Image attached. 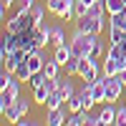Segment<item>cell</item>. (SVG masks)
<instances>
[{
	"label": "cell",
	"instance_id": "5",
	"mask_svg": "<svg viewBox=\"0 0 126 126\" xmlns=\"http://www.w3.org/2000/svg\"><path fill=\"white\" fill-rule=\"evenodd\" d=\"M124 91H126V86H124V81L119 76H106V101L109 103L119 101Z\"/></svg>",
	"mask_w": 126,
	"mask_h": 126
},
{
	"label": "cell",
	"instance_id": "24",
	"mask_svg": "<svg viewBox=\"0 0 126 126\" xmlns=\"http://www.w3.org/2000/svg\"><path fill=\"white\" fill-rule=\"evenodd\" d=\"M98 124H101V116H91V113L86 116V126H98Z\"/></svg>",
	"mask_w": 126,
	"mask_h": 126
},
{
	"label": "cell",
	"instance_id": "10",
	"mask_svg": "<svg viewBox=\"0 0 126 126\" xmlns=\"http://www.w3.org/2000/svg\"><path fill=\"white\" fill-rule=\"evenodd\" d=\"M50 46H66V30H63L61 25H53L50 28Z\"/></svg>",
	"mask_w": 126,
	"mask_h": 126
},
{
	"label": "cell",
	"instance_id": "20",
	"mask_svg": "<svg viewBox=\"0 0 126 126\" xmlns=\"http://www.w3.org/2000/svg\"><path fill=\"white\" fill-rule=\"evenodd\" d=\"M103 56H106V46H103V40H101V38H96V46H93V50H91V58L101 61Z\"/></svg>",
	"mask_w": 126,
	"mask_h": 126
},
{
	"label": "cell",
	"instance_id": "9",
	"mask_svg": "<svg viewBox=\"0 0 126 126\" xmlns=\"http://www.w3.org/2000/svg\"><path fill=\"white\" fill-rule=\"evenodd\" d=\"M98 116H101V124H103V126H111V124H116V109H113L111 103L106 101V106L101 109Z\"/></svg>",
	"mask_w": 126,
	"mask_h": 126
},
{
	"label": "cell",
	"instance_id": "27",
	"mask_svg": "<svg viewBox=\"0 0 126 126\" xmlns=\"http://www.w3.org/2000/svg\"><path fill=\"white\" fill-rule=\"evenodd\" d=\"M124 93H126V91H124Z\"/></svg>",
	"mask_w": 126,
	"mask_h": 126
},
{
	"label": "cell",
	"instance_id": "6",
	"mask_svg": "<svg viewBox=\"0 0 126 126\" xmlns=\"http://www.w3.org/2000/svg\"><path fill=\"white\" fill-rule=\"evenodd\" d=\"M68 109V106H66ZM66 109H53V111H48V119H46V124L48 126H61V124H66V119H68V113H66Z\"/></svg>",
	"mask_w": 126,
	"mask_h": 126
},
{
	"label": "cell",
	"instance_id": "3",
	"mask_svg": "<svg viewBox=\"0 0 126 126\" xmlns=\"http://www.w3.org/2000/svg\"><path fill=\"white\" fill-rule=\"evenodd\" d=\"M28 111H30V103L23 101V98H18V101H13V103H10V106L3 111V121H8V124H18L23 116H28Z\"/></svg>",
	"mask_w": 126,
	"mask_h": 126
},
{
	"label": "cell",
	"instance_id": "16",
	"mask_svg": "<svg viewBox=\"0 0 126 126\" xmlns=\"http://www.w3.org/2000/svg\"><path fill=\"white\" fill-rule=\"evenodd\" d=\"M58 68H61V63H58L56 58L46 61V66H43V73H46V78H56V76H58Z\"/></svg>",
	"mask_w": 126,
	"mask_h": 126
},
{
	"label": "cell",
	"instance_id": "26",
	"mask_svg": "<svg viewBox=\"0 0 126 126\" xmlns=\"http://www.w3.org/2000/svg\"><path fill=\"white\" fill-rule=\"evenodd\" d=\"M119 78H121V81H124V86H126V68H124V71H121V73H119Z\"/></svg>",
	"mask_w": 126,
	"mask_h": 126
},
{
	"label": "cell",
	"instance_id": "17",
	"mask_svg": "<svg viewBox=\"0 0 126 126\" xmlns=\"http://www.w3.org/2000/svg\"><path fill=\"white\" fill-rule=\"evenodd\" d=\"M48 88H46V83L43 86H38V88H33V101L35 103H40V106H46V101H48Z\"/></svg>",
	"mask_w": 126,
	"mask_h": 126
},
{
	"label": "cell",
	"instance_id": "11",
	"mask_svg": "<svg viewBox=\"0 0 126 126\" xmlns=\"http://www.w3.org/2000/svg\"><path fill=\"white\" fill-rule=\"evenodd\" d=\"M103 5H106L109 15H119V13L126 10V0H103Z\"/></svg>",
	"mask_w": 126,
	"mask_h": 126
},
{
	"label": "cell",
	"instance_id": "1",
	"mask_svg": "<svg viewBox=\"0 0 126 126\" xmlns=\"http://www.w3.org/2000/svg\"><path fill=\"white\" fill-rule=\"evenodd\" d=\"M96 33H81V30H76L71 38V50H73V56H91V50L93 46H96Z\"/></svg>",
	"mask_w": 126,
	"mask_h": 126
},
{
	"label": "cell",
	"instance_id": "15",
	"mask_svg": "<svg viewBox=\"0 0 126 126\" xmlns=\"http://www.w3.org/2000/svg\"><path fill=\"white\" fill-rule=\"evenodd\" d=\"M78 68H81V56H73L66 66H63V71H66V76H78Z\"/></svg>",
	"mask_w": 126,
	"mask_h": 126
},
{
	"label": "cell",
	"instance_id": "21",
	"mask_svg": "<svg viewBox=\"0 0 126 126\" xmlns=\"http://www.w3.org/2000/svg\"><path fill=\"white\" fill-rule=\"evenodd\" d=\"M30 15H33V20H35V23L38 25H43V15H46V10H43V5H33V8H30Z\"/></svg>",
	"mask_w": 126,
	"mask_h": 126
},
{
	"label": "cell",
	"instance_id": "25",
	"mask_svg": "<svg viewBox=\"0 0 126 126\" xmlns=\"http://www.w3.org/2000/svg\"><path fill=\"white\" fill-rule=\"evenodd\" d=\"M76 3H86V5L91 8V5H96V3H101V0H76Z\"/></svg>",
	"mask_w": 126,
	"mask_h": 126
},
{
	"label": "cell",
	"instance_id": "2",
	"mask_svg": "<svg viewBox=\"0 0 126 126\" xmlns=\"http://www.w3.org/2000/svg\"><path fill=\"white\" fill-rule=\"evenodd\" d=\"M46 8L61 20H76V0H48Z\"/></svg>",
	"mask_w": 126,
	"mask_h": 126
},
{
	"label": "cell",
	"instance_id": "4",
	"mask_svg": "<svg viewBox=\"0 0 126 126\" xmlns=\"http://www.w3.org/2000/svg\"><path fill=\"white\" fill-rule=\"evenodd\" d=\"M18 98H20V81L15 78L8 88L0 91V113H3V111L10 106V103H13V101H18Z\"/></svg>",
	"mask_w": 126,
	"mask_h": 126
},
{
	"label": "cell",
	"instance_id": "23",
	"mask_svg": "<svg viewBox=\"0 0 126 126\" xmlns=\"http://www.w3.org/2000/svg\"><path fill=\"white\" fill-rule=\"evenodd\" d=\"M13 3H15V0H0V18H3V20H5V10L13 5Z\"/></svg>",
	"mask_w": 126,
	"mask_h": 126
},
{
	"label": "cell",
	"instance_id": "12",
	"mask_svg": "<svg viewBox=\"0 0 126 126\" xmlns=\"http://www.w3.org/2000/svg\"><path fill=\"white\" fill-rule=\"evenodd\" d=\"M63 103H66V98L61 96V88H58V91H53V93H48V101H46V109H48V111H53V109H61Z\"/></svg>",
	"mask_w": 126,
	"mask_h": 126
},
{
	"label": "cell",
	"instance_id": "19",
	"mask_svg": "<svg viewBox=\"0 0 126 126\" xmlns=\"http://www.w3.org/2000/svg\"><path fill=\"white\" fill-rule=\"evenodd\" d=\"M124 38H126V30H124V28L109 25V40H111V43H119V40H124Z\"/></svg>",
	"mask_w": 126,
	"mask_h": 126
},
{
	"label": "cell",
	"instance_id": "8",
	"mask_svg": "<svg viewBox=\"0 0 126 126\" xmlns=\"http://www.w3.org/2000/svg\"><path fill=\"white\" fill-rule=\"evenodd\" d=\"M48 43H50V28H43V25H40V28L35 30V50H43Z\"/></svg>",
	"mask_w": 126,
	"mask_h": 126
},
{
	"label": "cell",
	"instance_id": "18",
	"mask_svg": "<svg viewBox=\"0 0 126 126\" xmlns=\"http://www.w3.org/2000/svg\"><path fill=\"white\" fill-rule=\"evenodd\" d=\"M66 106H68V113H78V111H83V98H81V93H76L73 98H68Z\"/></svg>",
	"mask_w": 126,
	"mask_h": 126
},
{
	"label": "cell",
	"instance_id": "13",
	"mask_svg": "<svg viewBox=\"0 0 126 126\" xmlns=\"http://www.w3.org/2000/svg\"><path fill=\"white\" fill-rule=\"evenodd\" d=\"M13 73H15V78H18V81H30V76H33V73H30V68H28V61L18 63Z\"/></svg>",
	"mask_w": 126,
	"mask_h": 126
},
{
	"label": "cell",
	"instance_id": "22",
	"mask_svg": "<svg viewBox=\"0 0 126 126\" xmlns=\"http://www.w3.org/2000/svg\"><path fill=\"white\" fill-rule=\"evenodd\" d=\"M116 124L126 126V106H124V109H116Z\"/></svg>",
	"mask_w": 126,
	"mask_h": 126
},
{
	"label": "cell",
	"instance_id": "14",
	"mask_svg": "<svg viewBox=\"0 0 126 126\" xmlns=\"http://www.w3.org/2000/svg\"><path fill=\"white\" fill-rule=\"evenodd\" d=\"M68 78H71V76H66V78L61 81V96L66 98V101H68V98H73V96H76V88H73V83H71Z\"/></svg>",
	"mask_w": 126,
	"mask_h": 126
},
{
	"label": "cell",
	"instance_id": "7",
	"mask_svg": "<svg viewBox=\"0 0 126 126\" xmlns=\"http://www.w3.org/2000/svg\"><path fill=\"white\" fill-rule=\"evenodd\" d=\"M53 58H56V61L61 63V68H63V66H66V63H68V61L73 58L71 43H66V46H58V48H56V53H53Z\"/></svg>",
	"mask_w": 126,
	"mask_h": 126
}]
</instances>
